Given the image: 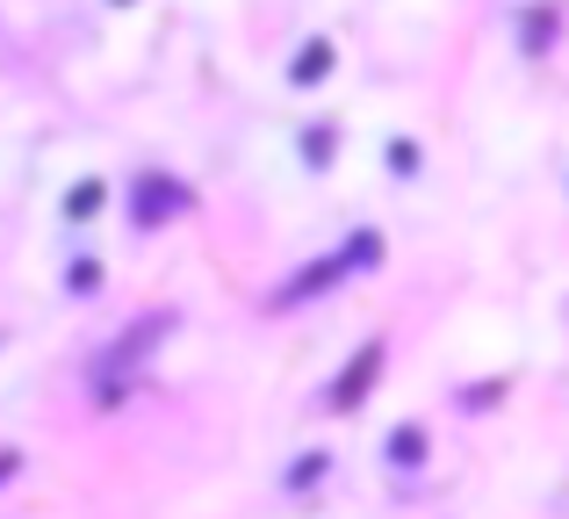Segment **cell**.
I'll return each mask as SVG.
<instances>
[{
  "label": "cell",
  "instance_id": "1",
  "mask_svg": "<svg viewBox=\"0 0 569 519\" xmlns=\"http://www.w3.org/2000/svg\"><path fill=\"white\" fill-rule=\"evenodd\" d=\"M325 66H332V51H325V43H310V51H303V66H296V80H318Z\"/></svg>",
  "mask_w": 569,
  "mask_h": 519
}]
</instances>
